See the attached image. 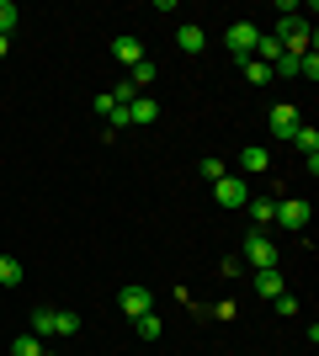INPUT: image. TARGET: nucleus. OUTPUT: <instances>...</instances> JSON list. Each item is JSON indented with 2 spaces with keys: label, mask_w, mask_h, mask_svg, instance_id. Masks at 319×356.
<instances>
[{
  "label": "nucleus",
  "mask_w": 319,
  "mask_h": 356,
  "mask_svg": "<svg viewBox=\"0 0 319 356\" xmlns=\"http://www.w3.org/2000/svg\"><path fill=\"white\" fill-rule=\"evenodd\" d=\"M106 128H128V106H112V112H106Z\"/></svg>",
  "instance_id": "393cba45"
},
{
  "label": "nucleus",
  "mask_w": 319,
  "mask_h": 356,
  "mask_svg": "<svg viewBox=\"0 0 319 356\" xmlns=\"http://www.w3.org/2000/svg\"><path fill=\"white\" fill-rule=\"evenodd\" d=\"M256 59H261V64H277V59H282V43L261 32V43H256Z\"/></svg>",
  "instance_id": "f3484780"
},
{
  "label": "nucleus",
  "mask_w": 319,
  "mask_h": 356,
  "mask_svg": "<svg viewBox=\"0 0 319 356\" xmlns=\"http://www.w3.org/2000/svg\"><path fill=\"white\" fill-rule=\"evenodd\" d=\"M32 335H38V341L54 335V309H38V314H32Z\"/></svg>",
  "instance_id": "aec40b11"
},
{
  "label": "nucleus",
  "mask_w": 319,
  "mask_h": 356,
  "mask_svg": "<svg viewBox=\"0 0 319 356\" xmlns=\"http://www.w3.org/2000/svg\"><path fill=\"white\" fill-rule=\"evenodd\" d=\"M213 202H218V208H245V202H250V186H245L240 176H224V181H213Z\"/></svg>",
  "instance_id": "20e7f679"
},
{
  "label": "nucleus",
  "mask_w": 319,
  "mask_h": 356,
  "mask_svg": "<svg viewBox=\"0 0 319 356\" xmlns=\"http://www.w3.org/2000/svg\"><path fill=\"white\" fill-rule=\"evenodd\" d=\"M245 80H250V86H266V80H272V64H261V59H245Z\"/></svg>",
  "instance_id": "6ab92c4d"
},
{
  "label": "nucleus",
  "mask_w": 319,
  "mask_h": 356,
  "mask_svg": "<svg viewBox=\"0 0 319 356\" xmlns=\"http://www.w3.org/2000/svg\"><path fill=\"white\" fill-rule=\"evenodd\" d=\"M22 282V261L16 255H0V287H16Z\"/></svg>",
  "instance_id": "dca6fc26"
},
{
  "label": "nucleus",
  "mask_w": 319,
  "mask_h": 356,
  "mask_svg": "<svg viewBox=\"0 0 319 356\" xmlns=\"http://www.w3.org/2000/svg\"><path fill=\"white\" fill-rule=\"evenodd\" d=\"M298 128H304V118H298V106H293V102L272 106V138H293Z\"/></svg>",
  "instance_id": "423d86ee"
},
{
  "label": "nucleus",
  "mask_w": 319,
  "mask_h": 356,
  "mask_svg": "<svg viewBox=\"0 0 319 356\" xmlns=\"http://www.w3.org/2000/svg\"><path fill=\"white\" fill-rule=\"evenodd\" d=\"M154 118H160V102H149V96H133V102H128V122H138V128H149Z\"/></svg>",
  "instance_id": "1a4fd4ad"
},
{
  "label": "nucleus",
  "mask_w": 319,
  "mask_h": 356,
  "mask_svg": "<svg viewBox=\"0 0 319 356\" xmlns=\"http://www.w3.org/2000/svg\"><path fill=\"white\" fill-rule=\"evenodd\" d=\"M245 266H256V271H277V245L266 234H250L245 239Z\"/></svg>",
  "instance_id": "7ed1b4c3"
},
{
  "label": "nucleus",
  "mask_w": 319,
  "mask_h": 356,
  "mask_svg": "<svg viewBox=\"0 0 319 356\" xmlns=\"http://www.w3.org/2000/svg\"><path fill=\"white\" fill-rule=\"evenodd\" d=\"M176 48H181V54H202V48H208V32H202V27H192V22H186V27L176 32Z\"/></svg>",
  "instance_id": "9d476101"
},
{
  "label": "nucleus",
  "mask_w": 319,
  "mask_h": 356,
  "mask_svg": "<svg viewBox=\"0 0 319 356\" xmlns=\"http://www.w3.org/2000/svg\"><path fill=\"white\" fill-rule=\"evenodd\" d=\"M245 208H250V218H256V223H277V197H250Z\"/></svg>",
  "instance_id": "f8f14e48"
},
{
  "label": "nucleus",
  "mask_w": 319,
  "mask_h": 356,
  "mask_svg": "<svg viewBox=\"0 0 319 356\" xmlns=\"http://www.w3.org/2000/svg\"><path fill=\"white\" fill-rule=\"evenodd\" d=\"M293 144H298V149L309 154V160H314V154H319V128H314V122H304V128L293 134Z\"/></svg>",
  "instance_id": "4468645a"
},
{
  "label": "nucleus",
  "mask_w": 319,
  "mask_h": 356,
  "mask_svg": "<svg viewBox=\"0 0 319 356\" xmlns=\"http://www.w3.org/2000/svg\"><path fill=\"white\" fill-rule=\"evenodd\" d=\"M43 356H54V351H43Z\"/></svg>",
  "instance_id": "bb28decb"
},
{
  "label": "nucleus",
  "mask_w": 319,
  "mask_h": 356,
  "mask_svg": "<svg viewBox=\"0 0 319 356\" xmlns=\"http://www.w3.org/2000/svg\"><path fill=\"white\" fill-rule=\"evenodd\" d=\"M149 80H154V64H149V59H144V64H133V74H128V86H133V90H144Z\"/></svg>",
  "instance_id": "4be33fe9"
},
{
  "label": "nucleus",
  "mask_w": 319,
  "mask_h": 356,
  "mask_svg": "<svg viewBox=\"0 0 319 356\" xmlns=\"http://www.w3.org/2000/svg\"><path fill=\"white\" fill-rule=\"evenodd\" d=\"M256 293L266 298V303H277V298L288 293V287H282V277H277V271H256Z\"/></svg>",
  "instance_id": "9b49d317"
},
{
  "label": "nucleus",
  "mask_w": 319,
  "mask_h": 356,
  "mask_svg": "<svg viewBox=\"0 0 319 356\" xmlns=\"http://www.w3.org/2000/svg\"><path fill=\"white\" fill-rule=\"evenodd\" d=\"M133 325H138L144 341H160V330H165V325H160V314H144V319H133Z\"/></svg>",
  "instance_id": "412c9836"
},
{
  "label": "nucleus",
  "mask_w": 319,
  "mask_h": 356,
  "mask_svg": "<svg viewBox=\"0 0 319 356\" xmlns=\"http://www.w3.org/2000/svg\"><path fill=\"white\" fill-rule=\"evenodd\" d=\"M272 38L282 43V54H288V59H304L309 48H314V38H309V22H304V16H282Z\"/></svg>",
  "instance_id": "f257e3e1"
},
{
  "label": "nucleus",
  "mask_w": 319,
  "mask_h": 356,
  "mask_svg": "<svg viewBox=\"0 0 319 356\" xmlns=\"http://www.w3.org/2000/svg\"><path fill=\"white\" fill-rule=\"evenodd\" d=\"M11 356H43V341L27 330V335H16V341H11Z\"/></svg>",
  "instance_id": "2eb2a0df"
},
{
  "label": "nucleus",
  "mask_w": 319,
  "mask_h": 356,
  "mask_svg": "<svg viewBox=\"0 0 319 356\" xmlns=\"http://www.w3.org/2000/svg\"><path fill=\"white\" fill-rule=\"evenodd\" d=\"M54 335H80V314H64V309H54Z\"/></svg>",
  "instance_id": "a211bd4d"
},
{
  "label": "nucleus",
  "mask_w": 319,
  "mask_h": 356,
  "mask_svg": "<svg viewBox=\"0 0 319 356\" xmlns=\"http://www.w3.org/2000/svg\"><path fill=\"white\" fill-rule=\"evenodd\" d=\"M117 303H122V314L128 319H144V314H154V298H149V287H138V282H128L117 293Z\"/></svg>",
  "instance_id": "39448f33"
},
{
  "label": "nucleus",
  "mask_w": 319,
  "mask_h": 356,
  "mask_svg": "<svg viewBox=\"0 0 319 356\" xmlns=\"http://www.w3.org/2000/svg\"><path fill=\"white\" fill-rule=\"evenodd\" d=\"M240 165H245V176H261V170H266V149H261V144L240 149Z\"/></svg>",
  "instance_id": "ddd939ff"
},
{
  "label": "nucleus",
  "mask_w": 319,
  "mask_h": 356,
  "mask_svg": "<svg viewBox=\"0 0 319 356\" xmlns=\"http://www.w3.org/2000/svg\"><path fill=\"white\" fill-rule=\"evenodd\" d=\"M202 176H208V181H224V160H213V154H208V160H202Z\"/></svg>",
  "instance_id": "b1692460"
},
{
  "label": "nucleus",
  "mask_w": 319,
  "mask_h": 356,
  "mask_svg": "<svg viewBox=\"0 0 319 356\" xmlns=\"http://www.w3.org/2000/svg\"><path fill=\"white\" fill-rule=\"evenodd\" d=\"M6 48H11V38H0V54H6Z\"/></svg>",
  "instance_id": "a878e982"
},
{
  "label": "nucleus",
  "mask_w": 319,
  "mask_h": 356,
  "mask_svg": "<svg viewBox=\"0 0 319 356\" xmlns=\"http://www.w3.org/2000/svg\"><path fill=\"white\" fill-rule=\"evenodd\" d=\"M11 27H16V6L0 0V38H11Z\"/></svg>",
  "instance_id": "5701e85b"
},
{
  "label": "nucleus",
  "mask_w": 319,
  "mask_h": 356,
  "mask_svg": "<svg viewBox=\"0 0 319 356\" xmlns=\"http://www.w3.org/2000/svg\"><path fill=\"white\" fill-rule=\"evenodd\" d=\"M256 43H261V27H256V22H234L229 38H224V48L234 54V59H256Z\"/></svg>",
  "instance_id": "f03ea898"
},
{
  "label": "nucleus",
  "mask_w": 319,
  "mask_h": 356,
  "mask_svg": "<svg viewBox=\"0 0 319 356\" xmlns=\"http://www.w3.org/2000/svg\"><path fill=\"white\" fill-rule=\"evenodd\" d=\"M112 59H122L133 70V64H144V43H138L133 32H117V38H112Z\"/></svg>",
  "instance_id": "0eeeda50"
},
{
  "label": "nucleus",
  "mask_w": 319,
  "mask_h": 356,
  "mask_svg": "<svg viewBox=\"0 0 319 356\" xmlns=\"http://www.w3.org/2000/svg\"><path fill=\"white\" fill-rule=\"evenodd\" d=\"M277 223H282V229H304L309 223V202H298V197L277 202Z\"/></svg>",
  "instance_id": "6e6552de"
}]
</instances>
